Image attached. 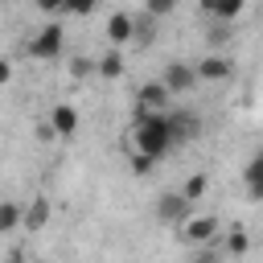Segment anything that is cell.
I'll return each mask as SVG.
<instances>
[{
	"label": "cell",
	"mask_w": 263,
	"mask_h": 263,
	"mask_svg": "<svg viewBox=\"0 0 263 263\" xmlns=\"http://www.w3.org/2000/svg\"><path fill=\"white\" fill-rule=\"evenodd\" d=\"M132 140H136V152H148V156H168L173 152V140H168V119L164 111H144V115H132Z\"/></svg>",
	"instance_id": "6da1fadb"
},
{
	"label": "cell",
	"mask_w": 263,
	"mask_h": 263,
	"mask_svg": "<svg viewBox=\"0 0 263 263\" xmlns=\"http://www.w3.org/2000/svg\"><path fill=\"white\" fill-rule=\"evenodd\" d=\"M62 49H66V29H62L58 21H49V25L29 41V58H41V62L62 58Z\"/></svg>",
	"instance_id": "7a4b0ae2"
},
{
	"label": "cell",
	"mask_w": 263,
	"mask_h": 263,
	"mask_svg": "<svg viewBox=\"0 0 263 263\" xmlns=\"http://www.w3.org/2000/svg\"><path fill=\"white\" fill-rule=\"evenodd\" d=\"M164 119H168V140H173V148H177V144H189V140L201 136V115L189 111V107L164 111Z\"/></svg>",
	"instance_id": "3957f363"
},
{
	"label": "cell",
	"mask_w": 263,
	"mask_h": 263,
	"mask_svg": "<svg viewBox=\"0 0 263 263\" xmlns=\"http://www.w3.org/2000/svg\"><path fill=\"white\" fill-rule=\"evenodd\" d=\"M160 86H164L168 95H189V90L197 86V74H193L189 62H168L164 74H160Z\"/></svg>",
	"instance_id": "277c9868"
},
{
	"label": "cell",
	"mask_w": 263,
	"mask_h": 263,
	"mask_svg": "<svg viewBox=\"0 0 263 263\" xmlns=\"http://www.w3.org/2000/svg\"><path fill=\"white\" fill-rule=\"evenodd\" d=\"M189 214H193V201L181 197V189H177V193H160V201H156V218H160L164 226H181Z\"/></svg>",
	"instance_id": "5b68a950"
},
{
	"label": "cell",
	"mask_w": 263,
	"mask_h": 263,
	"mask_svg": "<svg viewBox=\"0 0 263 263\" xmlns=\"http://www.w3.org/2000/svg\"><path fill=\"white\" fill-rule=\"evenodd\" d=\"M181 238L189 242V247H201V242H214L218 238V218L214 214H201V218H185L181 222Z\"/></svg>",
	"instance_id": "8992f818"
},
{
	"label": "cell",
	"mask_w": 263,
	"mask_h": 263,
	"mask_svg": "<svg viewBox=\"0 0 263 263\" xmlns=\"http://www.w3.org/2000/svg\"><path fill=\"white\" fill-rule=\"evenodd\" d=\"M168 90L160 86V78L156 82H144L140 86V95H136V115H144V111H168Z\"/></svg>",
	"instance_id": "52a82bcc"
},
{
	"label": "cell",
	"mask_w": 263,
	"mask_h": 263,
	"mask_svg": "<svg viewBox=\"0 0 263 263\" xmlns=\"http://www.w3.org/2000/svg\"><path fill=\"white\" fill-rule=\"evenodd\" d=\"M193 74H197V78H205V82H222V78H230V74H234V62H230L226 53H210V58H201V62L193 66Z\"/></svg>",
	"instance_id": "ba28073f"
},
{
	"label": "cell",
	"mask_w": 263,
	"mask_h": 263,
	"mask_svg": "<svg viewBox=\"0 0 263 263\" xmlns=\"http://www.w3.org/2000/svg\"><path fill=\"white\" fill-rule=\"evenodd\" d=\"M49 127H53L58 140H70V136L78 132V111H74L70 103H58V107L49 111Z\"/></svg>",
	"instance_id": "9c48e42d"
},
{
	"label": "cell",
	"mask_w": 263,
	"mask_h": 263,
	"mask_svg": "<svg viewBox=\"0 0 263 263\" xmlns=\"http://www.w3.org/2000/svg\"><path fill=\"white\" fill-rule=\"evenodd\" d=\"M242 181H247V201H263V156H259V152L247 160Z\"/></svg>",
	"instance_id": "30bf717a"
},
{
	"label": "cell",
	"mask_w": 263,
	"mask_h": 263,
	"mask_svg": "<svg viewBox=\"0 0 263 263\" xmlns=\"http://www.w3.org/2000/svg\"><path fill=\"white\" fill-rule=\"evenodd\" d=\"M156 25H160V16L136 12V16H132V41H136V45H152V41H156Z\"/></svg>",
	"instance_id": "8fae6325"
},
{
	"label": "cell",
	"mask_w": 263,
	"mask_h": 263,
	"mask_svg": "<svg viewBox=\"0 0 263 263\" xmlns=\"http://www.w3.org/2000/svg\"><path fill=\"white\" fill-rule=\"evenodd\" d=\"M45 222H49V197H33V205L21 210V226L25 230H45Z\"/></svg>",
	"instance_id": "7c38bea8"
},
{
	"label": "cell",
	"mask_w": 263,
	"mask_h": 263,
	"mask_svg": "<svg viewBox=\"0 0 263 263\" xmlns=\"http://www.w3.org/2000/svg\"><path fill=\"white\" fill-rule=\"evenodd\" d=\"M107 41L119 45V49L132 41V12H115V16L107 21Z\"/></svg>",
	"instance_id": "4fadbf2b"
},
{
	"label": "cell",
	"mask_w": 263,
	"mask_h": 263,
	"mask_svg": "<svg viewBox=\"0 0 263 263\" xmlns=\"http://www.w3.org/2000/svg\"><path fill=\"white\" fill-rule=\"evenodd\" d=\"M95 74H99V78H119V74H123V53H119V45H111V49L95 62Z\"/></svg>",
	"instance_id": "5bb4252c"
},
{
	"label": "cell",
	"mask_w": 263,
	"mask_h": 263,
	"mask_svg": "<svg viewBox=\"0 0 263 263\" xmlns=\"http://www.w3.org/2000/svg\"><path fill=\"white\" fill-rule=\"evenodd\" d=\"M218 247H222V255L238 259V255H247V251H251V234H247L242 226H234V230H230V234H226V238H222Z\"/></svg>",
	"instance_id": "9a60e30c"
},
{
	"label": "cell",
	"mask_w": 263,
	"mask_h": 263,
	"mask_svg": "<svg viewBox=\"0 0 263 263\" xmlns=\"http://www.w3.org/2000/svg\"><path fill=\"white\" fill-rule=\"evenodd\" d=\"M205 189H210V177L205 173H193V177H185V185H181V197H189L193 205L205 197Z\"/></svg>",
	"instance_id": "2e32d148"
},
{
	"label": "cell",
	"mask_w": 263,
	"mask_h": 263,
	"mask_svg": "<svg viewBox=\"0 0 263 263\" xmlns=\"http://www.w3.org/2000/svg\"><path fill=\"white\" fill-rule=\"evenodd\" d=\"M21 226V205L16 201H0V234H12Z\"/></svg>",
	"instance_id": "e0dca14e"
},
{
	"label": "cell",
	"mask_w": 263,
	"mask_h": 263,
	"mask_svg": "<svg viewBox=\"0 0 263 263\" xmlns=\"http://www.w3.org/2000/svg\"><path fill=\"white\" fill-rule=\"evenodd\" d=\"M242 8H247V0H218L210 16H218V21H238V16H242Z\"/></svg>",
	"instance_id": "ac0fdd59"
},
{
	"label": "cell",
	"mask_w": 263,
	"mask_h": 263,
	"mask_svg": "<svg viewBox=\"0 0 263 263\" xmlns=\"http://www.w3.org/2000/svg\"><path fill=\"white\" fill-rule=\"evenodd\" d=\"M230 37H234V21H218V25H210V33H205L210 45H230Z\"/></svg>",
	"instance_id": "d6986e66"
},
{
	"label": "cell",
	"mask_w": 263,
	"mask_h": 263,
	"mask_svg": "<svg viewBox=\"0 0 263 263\" xmlns=\"http://www.w3.org/2000/svg\"><path fill=\"white\" fill-rule=\"evenodd\" d=\"M156 168V156H148V152H132V173L136 177H148Z\"/></svg>",
	"instance_id": "ffe728a7"
},
{
	"label": "cell",
	"mask_w": 263,
	"mask_h": 263,
	"mask_svg": "<svg viewBox=\"0 0 263 263\" xmlns=\"http://www.w3.org/2000/svg\"><path fill=\"white\" fill-rule=\"evenodd\" d=\"M95 4H99V0H66L62 12H70V16H86V12H95Z\"/></svg>",
	"instance_id": "44dd1931"
},
{
	"label": "cell",
	"mask_w": 263,
	"mask_h": 263,
	"mask_svg": "<svg viewBox=\"0 0 263 263\" xmlns=\"http://www.w3.org/2000/svg\"><path fill=\"white\" fill-rule=\"evenodd\" d=\"M177 8V0H144V12H152V16H168Z\"/></svg>",
	"instance_id": "7402d4cb"
},
{
	"label": "cell",
	"mask_w": 263,
	"mask_h": 263,
	"mask_svg": "<svg viewBox=\"0 0 263 263\" xmlns=\"http://www.w3.org/2000/svg\"><path fill=\"white\" fill-rule=\"evenodd\" d=\"M70 74H74V78H86V74H95V62H90V58H74V62H70Z\"/></svg>",
	"instance_id": "603a6c76"
},
{
	"label": "cell",
	"mask_w": 263,
	"mask_h": 263,
	"mask_svg": "<svg viewBox=\"0 0 263 263\" xmlns=\"http://www.w3.org/2000/svg\"><path fill=\"white\" fill-rule=\"evenodd\" d=\"M37 140H41V144H49V140H58V136H53V127H49V119H45V123H37Z\"/></svg>",
	"instance_id": "cb8c5ba5"
},
{
	"label": "cell",
	"mask_w": 263,
	"mask_h": 263,
	"mask_svg": "<svg viewBox=\"0 0 263 263\" xmlns=\"http://www.w3.org/2000/svg\"><path fill=\"white\" fill-rule=\"evenodd\" d=\"M33 4H37L41 12H62V4H66V0H33Z\"/></svg>",
	"instance_id": "d4e9b609"
},
{
	"label": "cell",
	"mask_w": 263,
	"mask_h": 263,
	"mask_svg": "<svg viewBox=\"0 0 263 263\" xmlns=\"http://www.w3.org/2000/svg\"><path fill=\"white\" fill-rule=\"evenodd\" d=\"M8 78H12V62H8V58H0V82H8Z\"/></svg>",
	"instance_id": "484cf974"
},
{
	"label": "cell",
	"mask_w": 263,
	"mask_h": 263,
	"mask_svg": "<svg viewBox=\"0 0 263 263\" xmlns=\"http://www.w3.org/2000/svg\"><path fill=\"white\" fill-rule=\"evenodd\" d=\"M197 4H201V12H214V4H218V0H197Z\"/></svg>",
	"instance_id": "4316f807"
},
{
	"label": "cell",
	"mask_w": 263,
	"mask_h": 263,
	"mask_svg": "<svg viewBox=\"0 0 263 263\" xmlns=\"http://www.w3.org/2000/svg\"><path fill=\"white\" fill-rule=\"evenodd\" d=\"M4 4H16V0H4Z\"/></svg>",
	"instance_id": "83f0119b"
}]
</instances>
